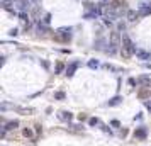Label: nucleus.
I'll use <instances>...</instances> for the list:
<instances>
[{
    "instance_id": "1",
    "label": "nucleus",
    "mask_w": 151,
    "mask_h": 146,
    "mask_svg": "<svg viewBox=\"0 0 151 146\" xmlns=\"http://www.w3.org/2000/svg\"><path fill=\"white\" fill-rule=\"evenodd\" d=\"M121 44H122V39H121L119 33L117 31H112V33H110V39H109V48H107V51H109L110 54H115L117 53V49L121 48Z\"/></svg>"
},
{
    "instance_id": "2",
    "label": "nucleus",
    "mask_w": 151,
    "mask_h": 146,
    "mask_svg": "<svg viewBox=\"0 0 151 146\" xmlns=\"http://www.w3.org/2000/svg\"><path fill=\"white\" fill-rule=\"evenodd\" d=\"M134 53H136V48H134V44H132L131 37L127 36V34H124L122 36V56L127 60V58H131Z\"/></svg>"
},
{
    "instance_id": "3",
    "label": "nucleus",
    "mask_w": 151,
    "mask_h": 146,
    "mask_svg": "<svg viewBox=\"0 0 151 146\" xmlns=\"http://www.w3.org/2000/svg\"><path fill=\"white\" fill-rule=\"evenodd\" d=\"M56 39H60V41H63V43H68L70 39H71V29H60L58 31V34H56Z\"/></svg>"
},
{
    "instance_id": "4",
    "label": "nucleus",
    "mask_w": 151,
    "mask_h": 146,
    "mask_svg": "<svg viewBox=\"0 0 151 146\" xmlns=\"http://www.w3.org/2000/svg\"><path fill=\"white\" fill-rule=\"evenodd\" d=\"M138 14H139V15H143V17L149 15V14H151V4H148V2H141V4H139Z\"/></svg>"
},
{
    "instance_id": "5",
    "label": "nucleus",
    "mask_w": 151,
    "mask_h": 146,
    "mask_svg": "<svg viewBox=\"0 0 151 146\" xmlns=\"http://www.w3.org/2000/svg\"><path fill=\"white\" fill-rule=\"evenodd\" d=\"M17 9L21 12H27L31 9V0H17Z\"/></svg>"
},
{
    "instance_id": "6",
    "label": "nucleus",
    "mask_w": 151,
    "mask_h": 146,
    "mask_svg": "<svg viewBox=\"0 0 151 146\" xmlns=\"http://www.w3.org/2000/svg\"><path fill=\"white\" fill-rule=\"evenodd\" d=\"M136 56L139 58V60H151V53H148V51H143V49H136Z\"/></svg>"
},
{
    "instance_id": "7",
    "label": "nucleus",
    "mask_w": 151,
    "mask_h": 146,
    "mask_svg": "<svg viewBox=\"0 0 151 146\" xmlns=\"http://www.w3.org/2000/svg\"><path fill=\"white\" fill-rule=\"evenodd\" d=\"M78 65H80L78 61L71 63V65H70L68 68H66V75H68V77H73V75H75V71H77V68H78Z\"/></svg>"
},
{
    "instance_id": "8",
    "label": "nucleus",
    "mask_w": 151,
    "mask_h": 146,
    "mask_svg": "<svg viewBox=\"0 0 151 146\" xmlns=\"http://www.w3.org/2000/svg\"><path fill=\"white\" fill-rule=\"evenodd\" d=\"M134 138H138V139H146V129H144V127H138V129L134 131Z\"/></svg>"
},
{
    "instance_id": "9",
    "label": "nucleus",
    "mask_w": 151,
    "mask_h": 146,
    "mask_svg": "<svg viewBox=\"0 0 151 146\" xmlns=\"http://www.w3.org/2000/svg\"><path fill=\"white\" fill-rule=\"evenodd\" d=\"M138 83H143V85L149 87L151 85V77H148V75H143V77L138 78Z\"/></svg>"
},
{
    "instance_id": "10",
    "label": "nucleus",
    "mask_w": 151,
    "mask_h": 146,
    "mask_svg": "<svg viewBox=\"0 0 151 146\" xmlns=\"http://www.w3.org/2000/svg\"><path fill=\"white\" fill-rule=\"evenodd\" d=\"M60 119H61V121H71V119H73V116H71V112L63 110V112H60Z\"/></svg>"
},
{
    "instance_id": "11",
    "label": "nucleus",
    "mask_w": 151,
    "mask_h": 146,
    "mask_svg": "<svg viewBox=\"0 0 151 146\" xmlns=\"http://www.w3.org/2000/svg\"><path fill=\"white\" fill-rule=\"evenodd\" d=\"M138 17H139V14L134 12V10H129V12H127V20H129V22H134V20H138Z\"/></svg>"
},
{
    "instance_id": "12",
    "label": "nucleus",
    "mask_w": 151,
    "mask_h": 146,
    "mask_svg": "<svg viewBox=\"0 0 151 146\" xmlns=\"http://www.w3.org/2000/svg\"><path fill=\"white\" fill-rule=\"evenodd\" d=\"M121 102H122V97H114L112 100L107 102V106H109V107H114V106H119Z\"/></svg>"
},
{
    "instance_id": "13",
    "label": "nucleus",
    "mask_w": 151,
    "mask_h": 146,
    "mask_svg": "<svg viewBox=\"0 0 151 146\" xmlns=\"http://www.w3.org/2000/svg\"><path fill=\"white\" fill-rule=\"evenodd\" d=\"M63 70H65V63L63 61H58L56 66H54V73H63Z\"/></svg>"
},
{
    "instance_id": "14",
    "label": "nucleus",
    "mask_w": 151,
    "mask_h": 146,
    "mask_svg": "<svg viewBox=\"0 0 151 146\" xmlns=\"http://www.w3.org/2000/svg\"><path fill=\"white\" fill-rule=\"evenodd\" d=\"M39 22H41L43 26H46V27H48V26L51 24V14H46V15H44V19H43V20H39Z\"/></svg>"
},
{
    "instance_id": "15",
    "label": "nucleus",
    "mask_w": 151,
    "mask_h": 146,
    "mask_svg": "<svg viewBox=\"0 0 151 146\" xmlns=\"http://www.w3.org/2000/svg\"><path fill=\"white\" fill-rule=\"evenodd\" d=\"M17 112L24 114V116H27V114H32L34 109H26V107H17Z\"/></svg>"
},
{
    "instance_id": "16",
    "label": "nucleus",
    "mask_w": 151,
    "mask_h": 146,
    "mask_svg": "<svg viewBox=\"0 0 151 146\" xmlns=\"http://www.w3.org/2000/svg\"><path fill=\"white\" fill-rule=\"evenodd\" d=\"M17 126H19V122H17V121H12V122H9V124H7V126H5L4 127V129H7V131H10V129H15V127Z\"/></svg>"
},
{
    "instance_id": "17",
    "label": "nucleus",
    "mask_w": 151,
    "mask_h": 146,
    "mask_svg": "<svg viewBox=\"0 0 151 146\" xmlns=\"http://www.w3.org/2000/svg\"><path fill=\"white\" fill-rule=\"evenodd\" d=\"M149 87H148V88H144V90H141V92H139V99H146L148 95H149Z\"/></svg>"
},
{
    "instance_id": "18",
    "label": "nucleus",
    "mask_w": 151,
    "mask_h": 146,
    "mask_svg": "<svg viewBox=\"0 0 151 146\" xmlns=\"http://www.w3.org/2000/svg\"><path fill=\"white\" fill-rule=\"evenodd\" d=\"M19 17H21V20H22V22H27V20H29L27 12H19Z\"/></svg>"
},
{
    "instance_id": "19",
    "label": "nucleus",
    "mask_w": 151,
    "mask_h": 146,
    "mask_svg": "<svg viewBox=\"0 0 151 146\" xmlns=\"http://www.w3.org/2000/svg\"><path fill=\"white\" fill-rule=\"evenodd\" d=\"M39 10H41L39 7H34L32 9V14H31V15H32V19H37V17H39Z\"/></svg>"
},
{
    "instance_id": "20",
    "label": "nucleus",
    "mask_w": 151,
    "mask_h": 146,
    "mask_svg": "<svg viewBox=\"0 0 151 146\" xmlns=\"http://www.w3.org/2000/svg\"><path fill=\"white\" fill-rule=\"evenodd\" d=\"M98 122H100V121H98L97 117H90V119H88V124H90V126H97Z\"/></svg>"
},
{
    "instance_id": "21",
    "label": "nucleus",
    "mask_w": 151,
    "mask_h": 146,
    "mask_svg": "<svg viewBox=\"0 0 151 146\" xmlns=\"http://www.w3.org/2000/svg\"><path fill=\"white\" fill-rule=\"evenodd\" d=\"M54 99H56V100H63V99H65V93L63 92H56L54 93Z\"/></svg>"
},
{
    "instance_id": "22",
    "label": "nucleus",
    "mask_w": 151,
    "mask_h": 146,
    "mask_svg": "<svg viewBox=\"0 0 151 146\" xmlns=\"http://www.w3.org/2000/svg\"><path fill=\"white\" fill-rule=\"evenodd\" d=\"M88 66H90V68H97V66H98V61L97 60H90L88 61Z\"/></svg>"
},
{
    "instance_id": "23",
    "label": "nucleus",
    "mask_w": 151,
    "mask_h": 146,
    "mask_svg": "<svg viewBox=\"0 0 151 146\" xmlns=\"http://www.w3.org/2000/svg\"><path fill=\"white\" fill-rule=\"evenodd\" d=\"M22 133H24L26 138H32V131H31V129H24Z\"/></svg>"
},
{
    "instance_id": "24",
    "label": "nucleus",
    "mask_w": 151,
    "mask_h": 146,
    "mask_svg": "<svg viewBox=\"0 0 151 146\" xmlns=\"http://www.w3.org/2000/svg\"><path fill=\"white\" fill-rule=\"evenodd\" d=\"M144 106H146V109L149 110V114H151V100L148 99V100H144Z\"/></svg>"
},
{
    "instance_id": "25",
    "label": "nucleus",
    "mask_w": 151,
    "mask_h": 146,
    "mask_svg": "<svg viewBox=\"0 0 151 146\" xmlns=\"http://www.w3.org/2000/svg\"><path fill=\"white\" fill-rule=\"evenodd\" d=\"M78 121H87V114H78Z\"/></svg>"
},
{
    "instance_id": "26",
    "label": "nucleus",
    "mask_w": 151,
    "mask_h": 146,
    "mask_svg": "<svg viewBox=\"0 0 151 146\" xmlns=\"http://www.w3.org/2000/svg\"><path fill=\"white\" fill-rule=\"evenodd\" d=\"M136 82H138V80H134V78H129V85H131V87H134V85H136Z\"/></svg>"
},
{
    "instance_id": "27",
    "label": "nucleus",
    "mask_w": 151,
    "mask_h": 146,
    "mask_svg": "<svg viewBox=\"0 0 151 146\" xmlns=\"http://www.w3.org/2000/svg\"><path fill=\"white\" fill-rule=\"evenodd\" d=\"M9 34H10V36H17V34H19V33H17V29H12V31H10V33H9Z\"/></svg>"
},
{
    "instance_id": "28",
    "label": "nucleus",
    "mask_w": 151,
    "mask_h": 146,
    "mask_svg": "<svg viewBox=\"0 0 151 146\" xmlns=\"http://www.w3.org/2000/svg\"><path fill=\"white\" fill-rule=\"evenodd\" d=\"M110 124H112V126H114V127H119V126H121V124H119V121H112V122H110Z\"/></svg>"
},
{
    "instance_id": "29",
    "label": "nucleus",
    "mask_w": 151,
    "mask_h": 146,
    "mask_svg": "<svg viewBox=\"0 0 151 146\" xmlns=\"http://www.w3.org/2000/svg\"><path fill=\"white\" fill-rule=\"evenodd\" d=\"M105 68L107 70H119V68H115V66H112V65H105Z\"/></svg>"
},
{
    "instance_id": "30",
    "label": "nucleus",
    "mask_w": 151,
    "mask_h": 146,
    "mask_svg": "<svg viewBox=\"0 0 151 146\" xmlns=\"http://www.w3.org/2000/svg\"><path fill=\"white\" fill-rule=\"evenodd\" d=\"M43 66H44V68H49V63L46 60H43Z\"/></svg>"
}]
</instances>
